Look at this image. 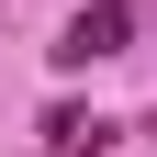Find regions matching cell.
<instances>
[{
	"label": "cell",
	"instance_id": "obj_1",
	"mask_svg": "<svg viewBox=\"0 0 157 157\" xmlns=\"http://www.w3.org/2000/svg\"><path fill=\"white\" fill-rule=\"evenodd\" d=\"M124 34H135V0H90L56 34V67H101V56H124Z\"/></svg>",
	"mask_w": 157,
	"mask_h": 157
},
{
	"label": "cell",
	"instance_id": "obj_2",
	"mask_svg": "<svg viewBox=\"0 0 157 157\" xmlns=\"http://www.w3.org/2000/svg\"><path fill=\"white\" fill-rule=\"evenodd\" d=\"M112 135H124L112 112H45V146H56V157H101Z\"/></svg>",
	"mask_w": 157,
	"mask_h": 157
}]
</instances>
